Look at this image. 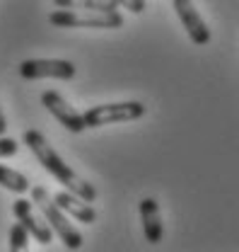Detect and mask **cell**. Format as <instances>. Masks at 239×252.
<instances>
[{
    "label": "cell",
    "mask_w": 239,
    "mask_h": 252,
    "mask_svg": "<svg viewBox=\"0 0 239 252\" xmlns=\"http://www.w3.org/2000/svg\"><path fill=\"white\" fill-rule=\"evenodd\" d=\"M22 143L29 148L34 158L39 160V165L56 180L60 182L63 187L68 189V191H73V194H78V196H82L85 201H94L97 199V189L92 187L87 180H82L70 165H65V160L53 151V146L46 141V136L41 133V131H36V128H27L25 133H22Z\"/></svg>",
    "instance_id": "cell-1"
},
{
    "label": "cell",
    "mask_w": 239,
    "mask_h": 252,
    "mask_svg": "<svg viewBox=\"0 0 239 252\" xmlns=\"http://www.w3.org/2000/svg\"><path fill=\"white\" fill-rule=\"evenodd\" d=\"M29 191H31V204H36V206L41 209V214H44L46 223L51 225V230L60 238V243H63L68 250H80L82 243H85V240H82V233H80L70 220L65 219L63 209H60L58 204L49 196L46 187L36 185V187H29Z\"/></svg>",
    "instance_id": "cell-2"
},
{
    "label": "cell",
    "mask_w": 239,
    "mask_h": 252,
    "mask_svg": "<svg viewBox=\"0 0 239 252\" xmlns=\"http://www.w3.org/2000/svg\"><path fill=\"white\" fill-rule=\"evenodd\" d=\"M49 25L75 30V27H92V30H116L123 25V15L119 10L114 12H94V10H53L49 15Z\"/></svg>",
    "instance_id": "cell-3"
},
{
    "label": "cell",
    "mask_w": 239,
    "mask_h": 252,
    "mask_svg": "<svg viewBox=\"0 0 239 252\" xmlns=\"http://www.w3.org/2000/svg\"><path fill=\"white\" fill-rule=\"evenodd\" d=\"M148 107L143 102H114V104H97L90 107L82 117H85V128H99V126L119 124V122H135L140 117H145Z\"/></svg>",
    "instance_id": "cell-4"
},
{
    "label": "cell",
    "mask_w": 239,
    "mask_h": 252,
    "mask_svg": "<svg viewBox=\"0 0 239 252\" xmlns=\"http://www.w3.org/2000/svg\"><path fill=\"white\" fill-rule=\"evenodd\" d=\"M20 75L25 80H41V78L70 80L75 78V63L63 59H31L20 63Z\"/></svg>",
    "instance_id": "cell-5"
},
{
    "label": "cell",
    "mask_w": 239,
    "mask_h": 252,
    "mask_svg": "<svg viewBox=\"0 0 239 252\" xmlns=\"http://www.w3.org/2000/svg\"><path fill=\"white\" fill-rule=\"evenodd\" d=\"M41 104L56 117V122L60 126H65L70 133H80V131H85V117L75 109V107H70L68 102H65V97L58 94L56 90H46V93L41 94Z\"/></svg>",
    "instance_id": "cell-6"
},
{
    "label": "cell",
    "mask_w": 239,
    "mask_h": 252,
    "mask_svg": "<svg viewBox=\"0 0 239 252\" xmlns=\"http://www.w3.org/2000/svg\"><path fill=\"white\" fill-rule=\"evenodd\" d=\"M172 5L177 10V17L181 20L184 30L188 32L191 41L198 44V46H206L210 41V30H208V25H206V20L198 15L193 0H172Z\"/></svg>",
    "instance_id": "cell-7"
},
{
    "label": "cell",
    "mask_w": 239,
    "mask_h": 252,
    "mask_svg": "<svg viewBox=\"0 0 239 252\" xmlns=\"http://www.w3.org/2000/svg\"><path fill=\"white\" fill-rule=\"evenodd\" d=\"M12 211H15L17 220L29 230V235L36 240V243L49 245V243L53 240V230H51V225H49V223H44V220L34 214L31 201H27V199H17V201L12 204Z\"/></svg>",
    "instance_id": "cell-8"
},
{
    "label": "cell",
    "mask_w": 239,
    "mask_h": 252,
    "mask_svg": "<svg viewBox=\"0 0 239 252\" xmlns=\"http://www.w3.org/2000/svg\"><path fill=\"white\" fill-rule=\"evenodd\" d=\"M140 211V220H143V233H145V240L150 245H157L164 235V225H162V216H159V204L152 199V196H145L138 206Z\"/></svg>",
    "instance_id": "cell-9"
},
{
    "label": "cell",
    "mask_w": 239,
    "mask_h": 252,
    "mask_svg": "<svg viewBox=\"0 0 239 252\" xmlns=\"http://www.w3.org/2000/svg\"><path fill=\"white\" fill-rule=\"evenodd\" d=\"M53 201L58 204L65 214H70L73 219L85 223V225H90V223L97 220V211L90 206V201H85L82 196H78V194H73V191H68V189L58 191V194L53 196Z\"/></svg>",
    "instance_id": "cell-10"
},
{
    "label": "cell",
    "mask_w": 239,
    "mask_h": 252,
    "mask_svg": "<svg viewBox=\"0 0 239 252\" xmlns=\"http://www.w3.org/2000/svg\"><path fill=\"white\" fill-rule=\"evenodd\" d=\"M56 7L63 10H94V12H114L119 10L116 0H53Z\"/></svg>",
    "instance_id": "cell-11"
},
{
    "label": "cell",
    "mask_w": 239,
    "mask_h": 252,
    "mask_svg": "<svg viewBox=\"0 0 239 252\" xmlns=\"http://www.w3.org/2000/svg\"><path fill=\"white\" fill-rule=\"evenodd\" d=\"M0 187L10 189L15 194H25V191H29L31 185L22 172H17V170H12L7 165H0Z\"/></svg>",
    "instance_id": "cell-12"
},
{
    "label": "cell",
    "mask_w": 239,
    "mask_h": 252,
    "mask_svg": "<svg viewBox=\"0 0 239 252\" xmlns=\"http://www.w3.org/2000/svg\"><path fill=\"white\" fill-rule=\"evenodd\" d=\"M27 243H29V230L22 223H15L10 228V250L12 252L27 250Z\"/></svg>",
    "instance_id": "cell-13"
},
{
    "label": "cell",
    "mask_w": 239,
    "mask_h": 252,
    "mask_svg": "<svg viewBox=\"0 0 239 252\" xmlns=\"http://www.w3.org/2000/svg\"><path fill=\"white\" fill-rule=\"evenodd\" d=\"M20 143L15 138H7V136H0V158H12L17 153Z\"/></svg>",
    "instance_id": "cell-14"
},
{
    "label": "cell",
    "mask_w": 239,
    "mask_h": 252,
    "mask_svg": "<svg viewBox=\"0 0 239 252\" xmlns=\"http://www.w3.org/2000/svg\"><path fill=\"white\" fill-rule=\"evenodd\" d=\"M116 5H119V7H126V10H131L133 15H140V12L145 10V0H116Z\"/></svg>",
    "instance_id": "cell-15"
},
{
    "label": "cell",
    "mask_w": 239,
    "mask_h": 252,
    "mask_svg": "<svg viewBox=\"0 0 239 252\" xmlns=\"http://www.w3.org/2000/svg\"><path fill=\"white\" fill-rule=\"evenodd\" d=\"M5 131H7V119H5L2 107H0V136H5Z\"/></svg>",
    "instance_id": "cell-16"
}]
</instances>
